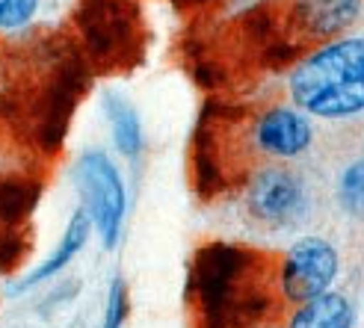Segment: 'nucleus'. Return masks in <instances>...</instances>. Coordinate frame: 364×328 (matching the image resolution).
<instances>
[{
	"label": "nucleus",
	"mask_w": 364,
	"mask_h": 328,
	"mask_svg": "<svg viewBox=\"0 0 364 328\" xmlns=\"http://www.w3.org/2000/svg\"><path fill=\"white\" fill-rule=\"evenodd\" d=\"M294 104L317 119L364 113V39H332L302 57L287 77Z\"/></svg>",
	"instance_id": "1"
},
{
	"label": "nucleus",
	"mask_w": 364,
	"mask_h": 328,
	"mask_svg": "<svg viewBox=\"0 0 364 328\" xmlns=\"http://www.w3.org/2000/svg\"><path fill=\"white\" fill-rule=\"evenodd\" d=\"M75 180L83 195V210L92 219L104 248H113L127 213V190L119 166L107 151L86 148L75 163Z\"/></svg>",
	"instance_id": "2"
},
{
	"label": "nucleus",
	"mask_w": 364,
	"mask_h": 328,
	"mask_svg": "<svg viewBox=\"0 0 364 328\" xmlns=\"http://www.w3.org/2000/svg\"><path fill=\"white\" fill-rule=\"evenodd\" d=\"M80 33L95 62L116 65L139 50V15L134 0H80Z\"/></svg>",
	"instance_id": "3"
},
{
	"label": "nucleus",
	"mask_w": 364,
	"mask_h": 328,
	"mask_svg": "<svg viewBox=\"0 0 364 328\" xmlns=\"http://www.w3.org/2000/svg\"><path fill=\"white\" fill-rule=\"evenodd\" d=\"M335 275H338L335 246L326 243L323 236H302L284 251L276 281L284 302L302 305L329 293Z\"/></svg>",
	"instance_id": "4"
},
{
	"label": "nucleus",
	"mask_w": 364,
	"mask_h": 328,
	"mask_svg": "<svg viewBox=\"0 0 364 328\" xmlns=\"http://www.w3.org/2000/svg\"><path fill=\"white\" fill-rule=\"evenodd\" d=\"M246 207L255 222H264L272 228L299 222L308 207L302 177L284 166L255 169L246 180Z\"/></svg>",
	"instance_id": "5"
},
{
	"label": "nucleus",
	"mask_w": 364,
	"mask_h": 328,
	"mask_svg": "<svg viewBox=\"0 0 364 328\" xmlns=\"http://www.w3.org/2000/svg\"><path fill=\"white\" fill-rule=\"evenodd\" d=\"M361 12V0H290L279 33L287 45L332 42Z\"/></svg>",
	"instance_id": "6"
},
{
	"label": "nucleus",
	"mask_w": 364,
	"mask_h": 328,
	"mask_svg": "<svg viewBox=\"0 0 364 328\" xmlns=\"http://www.w3.org/2000/svg\"><path fill=\"white\" fill-rule=\"evenodd\" d=\"M314 142V127L302 109L294 106H269L252 119L249 145L272 160H294L305 154Z\"/></svg>",
	"instance_id": "7"
},
{
	"label": "nucleus",
	"mask_w": 364,
	"mask_h": 328,
	"mask_svg": "<svg viewBox=\"0 0 364 328\" xmlns=\"http://www.w3.org/2000/svg\"><path fill=\"white\" fill-rule=\"evenodd\" d=\"M89 234H92V219H89V213L80 204L75 213H71L68 225H65V231L60 236V246L53 248L33 272H27V275L18 281V287L12 290V293H24V290H33V287H39L42 281H50L57 272H63L83 251V246L89 243Z\"/></svg>",
	"instance_id": "8"
},
{
	"label": "nucleus",
	"mask_w": 364,
	"mask_h": 328,
	"mask_svg": "<svg viewBox=\"0 0 364 328\" xmlns=\"http://www.w3.org/2000/svg\"><path fill=\"white\" fill-rule=\"evenodd\" d=\"M104 113H107V124H110L116 151L127 160H136L142 154V121H139L136 106L119 92H107Z\"/></svg>",
	"instance_id": "9"
},
{
	"label": "nucleus",
	"mask_w": 364,
	"mask_h": 328,
	"mask_svg": "<svg viewBox=\"0 0 364 328\" xmlns=\"http://www.w3.org/2000/svg\"><path fill=\"white\" fill-rule=\"evenodd\" d=\"M355 311L347 296L323 293L311 302H302L290 317L287 328H353Z\"/></svg>",
	"instance_id": "10"
},
{
	"label": "nucleus",
	"mask_w": 364,
	"mask_h": 328,
	"mask_svg": "<svg viewBox=\"0 0 364 328\" xmlns=\"http://www.w3.org/2000/svg\"><path fill=\"white\" fill-rule=\"evenodd\" d=\"M338 198H341V204L347 213L364 216V157L358 163H350V166L341 172Z\"/></svg>",
	"instance_id": "11"
},
{
	"label": "nucleus",
	"mask_w": 364,
	"mask_h": 328,
	"mask_svg": "<svg viewBox=\"0 0 364 328\" xmlns=\"http://www.w3.org/2000/svg\"><path fill=\"white\" fill-rule=\"evenodd\" d=\"M42 0H0V35L27 30L39 15Z\"/></svg>",
	"instance_id": "12"
},
{
	"label": "nucleus",
	"mask_w": 364,
	"mask_h": 328,
	"mask_svg": "<svg viewBox=\"0 0 364 328\" xmlns=\"http://www.w3.org/2000/svg\"><path fill=\"white\" fill-rule=\"evenodd\" d=\"M127 314V296H124V281L113 278L110 293H107V311H104V322L101 328H122Z\"/></svg>",
	"instance_id": "13"
}]
</instances>
